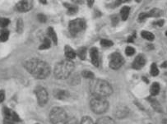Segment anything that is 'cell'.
<instances>
[{
    "label": "cell",
    "instance_id": "cell-1",
    "mask_svg": "<svg viewBox=\"0 0 167 124\" xmlns=\"http://www.w3.org/2000/svg\"><path fill=\"white\" fill-rule=\"evenodd\" d=\"M26 70L32 74L36 78L44 79L46 78L50 72V68L47 62L40 59L33 58L26 62L25 64Z\"/></svg>",
    "mask_w": 167,
    "mask_h": 124
},
{
    "label": "cell",
    "instance_id": "cell-2",
    "mask_svg": "<svg viewBox=\"0 0 167 124\" xmlns=\"http://www.w3.org/2000/svg\"><path fill=\"white\" fill-rule=\"evenodd\" d=\"M91 92L96 97L106 98L112 94V87L107 81L93 80L90 86Z\"/></svg>",
    "mask_w": 167,
    "mask_h": 124
},
{
    "label": "cell",
    "instance_id": "cell-3",
    "mask_svg": "<svg viewBox=\"0 0 167 124\" xmlns=\"http://www.w3.org/2000/svg\"><path fill=\"white\" fill-rule=\"evenodd\" d=\"M74 68V65L69 59L59 62L55 66L54 75L58 79H66L70 76Z\"/></svg>",
    "mask_w": 167,
    "mask_h": 124
},
{
    "label": "cell",
    "instance_id": "cell-4",
    "mask_svg": "<svg viewBox=\"0 0 167 124\" xmlns=\"http://www.w3.org/2000/svg\"><path fill=\"white\" fill-rule=\"evenodd\" d=\"M90 106L91 110L94 113L101 114L108 109L109 104L106 100V98L94 96V98L91 100Z\"/></svg>",
    "mask_w": 167,
    "mask_h": 124
},
{
    "label": "cell",
    "instance_id": "cell-5",
    "mask_svg": "<svg viewBox=\"0 0 167 124\" xmlns=\"http://www.w3.org/2000/svg\"><path fill=\"white\" fill-rule=\"evenodd\" d=\"M50 117L53 124H66L68 121L67 113L61 108H54L50 112Z\"/></svg>",
    "mask_w": 167,
    "mask_h": 124
},
{
    "label": "cell",
    "instance_id": "cell-6",
    "mask_svg": "<svg viewBox=\"0 0 167 124\" xmlns=\"http://www.w3.org/2000/svg\"><path fill=\"white\" fill-rule=\"evenodd\" d=\"M68 29L71 35L77 36L86 29V21L82 18L74 19L69 22Z\"/></svg>",
    "mask_w": 167,
    "mask_h": 124
},
{
    "label": "cell",
    "instance_id": "cell-7",
    "mask_svg": "<svg viewBox=\"0 0 167 124\" xmlns=\"http://www.w3.org/2000/svg\"><path fill=\"white\" fill-rule=\"evenodd\" d=\"M124 62L123 58L122 55L119 53H115L110 56V59H109V67L114 70L120 68L122 67V65Z\"/></svg>",
    "mask_w": 167,
    "mask_h": 124
},
{
    "label": "cell",
    "instance_id": "cell-8",
    "mask_svg": "<svg viewBox=\"0 0 167 124\" xmlns=\"http://www.w3.org/2000/svg\"><path fill=\"white\" fill-rule=\"evenodd\" d=\"M36 98L40 105H45L48 101V93L44 87H38L36 89Z\"/></svg>",
    "mask_w": 167,
    "mask_h": 124
},
{
    "label": "cell",
    "instance_id": "cell-9",
    "mask_svg": "<svg viewBox=\"0 0 167 124\" xmlns=\"http://www.w3.org/2000/svg\"><path fill=\"white\" fill-rule=\"evenodd\" d=\"M33 7V0H21L17 4V10L21 12V13H26L30 11Z\"/></svg>",
    "mask_w": 167,
    "mask_h": 124
},
{
    "label": "cell",
    "instance_id": "cell-10",
    "mask_svg": "<svg viewBox=\"0 0 167 124\" xmlns=\"http://www.w3.org/2000/svg\"><path fill=\"white\" fill-rule=\"evenodd\" d=\"M146 64V58L144 55L139 54L135 58L134 61L133 62V68L136 70H139Z\"/></svg>",
    "mask_w": 167,
    "mask_h": 124
},
{
    "label": "cell",
    "instance_id": "cell-11",
    "mask_svg": "<svg viewBox=\"0 0 167 124\" xmlns=\"http://www.w3.org/2000/svg\"><path fill=\"white\" fill-rule=\"evenodd\" d=\"M90 55L91 58V62L94 66H99V52L97 48H92L90 50Z\"/></svg>",
    "mask_w": 167,
    "mask_h": 124
},
{
    "label": "cell",
    "instance_id": "cell-12",
    "mask_svg": "<svg viewBox=\"0 0 167 124\" xmlns=\"http://www.w3.org/2000/svg\"><path fill=\"white\" fill-rule=\"evenodd\" d=\"M65 55L67 57V59L72 60L73 58H75V57L77 56V53L74 51L72 48H71L70 46H66L65 47Z\"/></svg>",
    "mask_w": 167,
    "mask_h": 124
},
{
    "label": "cell",
    "instance_id": "cell-13",
    "mask_svg": "<svg viewBox=\"0 0 167 124\" xmlns=\"http://www.w3.org/2000/svg\"><path fill=\"white\" fill-rule=\"evenodd\" d=\"M64 6L67 7V10H68V13L69 15H74L77 13L78 11V8L76 4H71V3H65Z\"/></svg>",
    "mask_w": 167,
    "mask_h": 124
},
{
    "label": "cell",
    "instance_id": "cell-14",
    "mask_svg": "<svg viewBox=\"0 0 167 124\" xmlns=\"http://www.w3.org/2000/svg\"><path fill=\"white\" fill-rule=\"evenodd\" d=\"M129 13H130V7L128 6L123 7L121 11H120V16H121V18L123 21H126L129 16Z\"/></svg>",
    "mask_w": 167,
    "mask_h": 124
},
{
    "label": "cell",
    "instance_id": "cell-15",
    "mask_svg": "<svg viewBox=\"0 0 167 124\" xmlns=\"http://www.w3.org/2000/svg\"><path fill=\"white\" fill-rule=\"evenodd\" d=\"M95 124H115V121L109 117H102L99 118Z\"/></svg>",
    "mask_w": 167,
    "mask_h": 124
},
{
    "label": "cell",
    "instance_id": "cell-16",
    "mask_svg": "<svg viewBox=\"0 0 167 124\" xmlns=\"http://www.w3.org/2000/svg\"><path fill=\"white\" fill-rule=\"evenodd\" d=\"M48 35L50 36V39L54 43L57 44V42H58V36L56 35V32L54 31V30L52 27H50L48 29Z\"/></svg>",
    "mask_w": 167,
    "mask_h": 124
},
{
    "label": "cell",
    "instance_id": "cell-17",
    "mask_svg": "<svg viewBox=\"0 0 167 124\" xmlns=\"http://www.w3.org/2000/svg\"><path fill=\"white\" fill-rule=\"evenodd\" d=\"M148 13L149 17H158L161 16L162 12H161V10L158 9V8H153L150 12H148Z\"/></svg>",
    "mask_w": 167,
    "mask_h": 124
},
{
    "label": "cell",
    "instance_id": "cell-18",
    "mask_svg": "<svg viewBox=\"0 0 167 124\" xmlns=\"http://www.w3.org/2000/svg\"><path fill=\"white\" fill-rule=\"evenodd\" d=\"M141 35H142V37L144 38V39H145V40H149V41L153 40L155 38L154 35H153L152 32H150V31H142Z\"/></svg>",
    "mask_w": 167,
    "mask_h": 124
},
{
    "label": "cell",
    "instance_id": "cell-19",
    "mask_svg": "<svg viewBox=\"0 0 167 124\" xmlns=\"http://www.w3.org/2000/svg\"><path fill=\"white\" fill-rule=\"evenodd\" d=\"M51 46V40L49 39V38H45L43 41L42 44L40 46V50H48L50 49Z\"/></svg>",
    "mask_w": 167,
    "mask_h": 124
},
{
    "label": "cell",
    "instance_id": "cell-20",
    "mask_svg": "<svg viewBox=\"0 0 167 124\" xmlns=\"http://www.w3.org/2000/svg\"><path fill=\"white\" fill-rule=\"evenodd\" d=\"M54 96L59 99H65L68 97V93L64 91V90H58L55 91L54 93Z\"/></svg>",
    "mask_w": 167,
    "mask_h": 124
},
{
    "label": "cell",
    "instance_id": "cell-21",
    "mask_svg": "<svg viewBox=\"0 0 167 124\" xmlns=\"http://www.w3.org/2000/svg\"><path fill=\"white\" fill-rule=\"evenodd\" d=\"M160 91V85L156 82H155L154 84L152 85L151 86V94L152 95H156Z\"/></svg>",
    "mask_w": 167,
    "mask_h": 124
},
{
    "label": "cell",
    "instance_id": "cell-22",
    "mask_svg": "<svg viewBox=\"0 0 167 124\" xmlns=\"http://www.w3.org/2000/svg\"><path fill=\"white\" fill-rule=\"evenodd\" d=\"M86 54H87V49L84 48V47H82L80 49L77 50V55L81 58V59H85L86 58Z\"/></svg>",
    "mask_w": 167,
    "mask_h": 124
},
{
    "label": "cell",
    "instance_id": "cell-23",
    "mask_svg": "<svg viewBox=\"0 0 167 124\" xmlns=\"http://www.w3.org/2000/svg\"><path fill=\"white\" fill-rule=\"evenodd\" d=\"M127 113L128 112H127L126 108H123H123H119L116 111V115L119 118H123V117L127 115Z\"/></svg>",
    "mask_w": 167,
    "mask_h": 124
},
{
    "label": "cell",
    "instance_id": "cell-24",
    "mask_svg": "<svg viewBox=\"0 0 167 124\" xmlns=\"http://www.w3.org/2000/svg\"><path fill=\"white\" fill-rule=\"evenodd\" d=\"M151 74L153 76H156L159 74V69H158L157 65L156 63H152L151 66Z\"/></svg>",
    "mask_w": 167,
    "mask_h": 124
},
{
    "label": "cell",
    "instance_id": "cell-25",
    "mask_svg": "<svg viewBox=\"0 0 167 124\" xmlns=\"http://www.w3.org/2000/svg\"><path fill=\"white\" fill-rule=\"evenodd\" d=\"M8 37H9V32L6 30H3L2 31L1 35H0V40L3 41V42H5L8 40Z\"/></svg>",
    "mask_w": 167,
    "mask_h": 124
},
{
    "label": "cell",
    "instance_id": "cell-26",
    "mask_svg": "<svg viewBox=\"0 0 167 124\" xmlns=\"http://www.w3.org/2000/svg\"><path fill=\"white\" fill-rule=\"evenodd\" d=\"M9 23H10V21L7 18H4V17L0 18V27H2V28L7 27L9 25Z\"/></svg>",
    "mask_w": 167,
    "mask_h": 124
},
{
    "label": "cell",
    "instance_id": "cell-27",
    "mask_svg": "<svg viewBox=\"0 0 167 124\" xmlns=\"http://www.w3.org/2000/svg\"><path fill=\"white\" fill-rule=\"evenodd\" d=\"M101 46L103 47H105V48H108V47H110V46H112L113 45V42L111 41V40H101Z\"/></svg>",
    "mask_w": 167,
    "mask_h": 124
},
{
    "label": "cell",
    "instance_id": "cell-28",
    "mask_svg": "<svg viewBox=\"0 0 167 124\" xmlns=\"http://www.w3.org/2000/svg\"><path fill=\"white\" fill-rule=\"evenodd\" d=\"M82 76L85 78H87V79H93L94 78V74L91 71H84L82 72Z\"/></svg>",
    "mask_w": 167,
    "mask_h": 124
},
{
    "label": "cell",
    "instance_id": "cell-29",
    "mask_svg": "<svg viewBox=\"0 0 167 124\" xmlns=\"http://www.w3.org/2000/svg\"><path fill=\"white\" fill-rule=\"evenodd\" d=\"M80 124H95L93 123L92 119L89 117H85L82 119V121L80 122Z\"/></svg>",
    "mask_w": 167,
    "mask_h": 124
},
{
    "label": "cell",
    "instance_id": "cell-30",
    "mask_svg": "<svg viewBox=\"0 0 167 124\" xmlns=\"http://www.w3.org/2000/svg\"><path fill=\"white\" fill-rule=\"evenodd\" d=\"M125 54L128 56H132L135 54L134 48L131 47V46H128L125 50Z\"/></svg>",
    "mask_w": 167,
    "mask_h": 124
},
{
    "label": "cell",
    "instance_id": "cell-31",
    "mask_svg": "<svg viewBox=\"0 0 167 124\" xmlns=\"http://www.w3.org/2000/svg\"><path fill=\"white\" fill-rule=\"evenodd\" d=\"M148 17H149V16H148V13H140V15L138 16V20H139L140 21H145V20L147 18H148Z\"/></svg>",
    "mask_w": 167,
    "mask_h": 124
},
{
    "label": "cell",
    "instance_id": "cell-32",
    "mask_svg": "<svg viewBox=\"0 0 167 124\" xmlns=\"http://www.w3.org/2000/svg\"><path fill=\"white\" fill-rule=\"evenodd\" d=\"M17 31L18 32H21V31H22V29H23V21H21V20H18L17 21Z\"/></svg>",
    "mask_w": 167,
    "mask_h": 124
},
{
    "label": "cell",
    "instance_id": "cell-33",
    "mask_svg": "<svg viewBox=\"0 0 167 124\" xmlns=\"http://www.w3.org/2000/svg\"><path fill=\"white\" fill-rule=\"evenodd\" d=\"M11 119L13 120L14 123H15V122H19L20 121L19 116H18V115H17L16 113H14V112H13V113H12V117H11Z\"/></svg>",
    "mask_w": 167,
    "mask_h": 124
},
{
    "label": "cell",
    "instance_id": "cell-34",
    "mask_svg": "<svg viewBox=\"0 0 167 124\" xmlns=\"http://www.w3.org/2000/svg\"><path fill=\"white\" fill-rule=\"evenodd\" d=\"M66 124H80V123H78V121H77L76 118H68V121H67V123Z\"/></svg>",
    "mask_w": 167,
    "mask_h": 124
},
{
    "label": "cell",
    "instance_id": "cell-35",
    "mask_svg": "<svg viewBox=\"0 0 167 124\" xmlns=\"http://www.w3.org/2000/svg\"><path fill=\"white\" fill-rule=\"evenodd\" d=\"M37 17H38V20L41 23H44V22L46 21V17L44 14H39Z\"/></svg>",
    "mask_w": 167,
    "mask_h": 124
},
{
    "label": "cell",
    "instance_id": "cell-36",
    "mask_svg": "<svg viewBox=\"0 0 167 124\" xmlns=\"http://www.w3.org/2000/svg\"><path fill=\"white\" fill-rule=\"evenodd\" d=\"M111 21H112V23H113V25H115L118 24V22H119V17L118 16H112V17H111Z\"/></svg>",
    "mask_w": 167,
    "mask_h": 124
},
{
    "label": "cell",
    "instance_id": "cell-37",
    "mask_svg": "<svg viewBox=\"0 0 167 124\" xmlns=\"http://www.w3.org/2000/svg\"><path fill=\"white\" fill-rule=\"evenodd\" d=\"M4 124H14V122H13L11 118H5V120H4Z\"/></svg>",
    "mask_w": 167,
    "mask_h": 124
},
{
    "label": "cell",
    "instance_id": "cell-38",
    "mask_svg": "<svg viewBox=\"0 0 167 124\" xmlns=\"http://www.w3.org/2000/svg\"><path fill=\"white\" fill-rule=\"evenodd\" d=\"M5 98V95L3 91H0V103L3 101V99Z\"/></svg>",
    "mask_w": 167,
    "mask_h": 124
},
{
    "label": "cell",
    "instance_id": "cell-39",
    "mask_svg": "<svg viewBox=\"0 0 167 124\" xmlns=\"http://www.w3.org/2000/svg\"><path fill=\"white\" fill-rule=\"evenodd\" d=\"M85 0H72V2L75 3V4H82L83 3Z\"/></svg>",
    "mask_w": 167,
    "mask_h": 124
},
{
    "label": "cell",
    "instance_id": "cell-40",
    "mask_svg": "<svg viewBox=\"0 0 167 124\" xmlns=\"http://www.w3.org/2000/svg\"><path fill=\"white\" fill-rule=\"evenodd\" d=\"M156 24L157 25H159V26H162V25H164V21H163V20H160V21H156Z\"/></svg>",
    "mask_w": 167,
    "mask_h": 124
},
{
    "label": "cell",
    "instance_id": "cell-41",
    "mask_svg": "<svg viewBox=\"0 0 167 124\" xmlns=\"http://www.w3.org/2000/svg\"><path fill=\"white\" fill-rule=\"evenodd\" d=\"M93 3H94V0H87V4L89 7L93 6Z\"/></svg>",
    "mask_w": 167,
    "mask_h": 124
},
{
    "label": "cell",
    "instance_id": "cell-42",
    "mask_svg": "<svg viewBox=\"0 0 167 124\" xmlns=\"http://www.w3.org/2000/svg\"><path fill=\"white\" fill-rule=\"evenodd\" d=\"M161 66H162L163 68H166V67H167V62H164V63H163V64H162Z\"/></svg>",
    "mask_w": 167,
    "mask_h": 124
},
{
    "label": "cell",
    "instance_id": "cell-43",
    "mask_svg": "<svg viewBox=\"0 0 167 124\" xmlns=\"http://www.w3.org/2000/svg\"><path fill=\"white\" fill-rule=\"evenodd\" d=\"M40 3H42L43 4H45L46 3V0H40Z\"/></svg>",
    "mask_w": 167,
    "mask_h": 124
},
{
    "label": "cell",
    "instance_id": "cell-44",
    "mask_svg": "<svg viewBox=\"0 0 167 124\" xmlns=\"http://www.w3.org/2000/svg\"><path fill=\"white\" fill-rule=\"evenodd\" d=\"M135 1H136V2H137V3H140L142 0H135Z\"/></svg>",
    "mask_w": 167,
    "mask_h": 124
},
{
    "label": "cell",
    "instance_id": "cell-45",
    "mask_svg": "<svg viewBox=\"0 0 167 124\" xmlns=\"http://www.w3.org/2000/svg\"><path fill=\"white\" fill-rule=\"evenodd\" d=\"M129 1H131V0H123V2H129Z\"/></svg>",
    "mask_w": 167,
    "mask_h": 124
},
{
    "label": "cell",
    "instance_id": "cell-46",
    "mask_svg": "<svg viewBox=\"0 0 167 124\" xmlns=\"http://www.w3.org/2000/svg\"><path fill=\"white\" fill-rule=\"evenodd\" d=\"M166 36H167V31H166Z\"/></svg>",
    "mask_w": 167,
    "mask_h": 124
}]
</instances>
